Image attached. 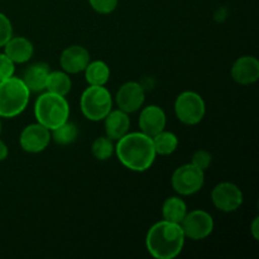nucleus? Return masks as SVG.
<instances>
[{
    "mask_svg": "<svg viewBox=\"0 0 259 259\" xmlns=\"http://www.w3.org/2000/svg\"><path fill=\"white\" fill-rule=\"evenodd\" d=\"M115 154L120 163L133 172L148 171L157 157L152 138L142 132H128L118 139Z\"/></svg>",
    "mask_w": 259,
    "mask_h": 259,
    "instance_id": "1",
    "label": "nucleus"
},
{
    "mask_svg": "<svg viewBox=\"0 0 259 259\" xmlns=\"http://www.w3.org/2000/svg\"><path fill=\"white\" fill-rule=\"evenodd\" d=\"M182 228L176 223L161 220L152 225L146 235V248L156 259H174L182 252L185 245Z\"/></svg>",
    "mask_w": 259,
    "mask_h": 259,
    "instance_id": "2",
    "label": "nucleus"
},
{
    "mask_svg": "<svg viewBox=\"0 0 259 259\" xmlns=\"http://www.w3.org/2000/svg\"><path fill=\"white\" fill-rule=\"evenodd\" d=\"M34 116L38 123L52 131L68 120L70 104L66 96L45 91L35 100Z\"/></svg>",
    "mask_w": 259,
    "mask_h": 259,
    "instance_id": "3",
    "label": "nucleus"
},
{
    "mask_svg": "<svg viewBox=\"0 0 259 259\" xmlns=\"http://www.w3.org/2000/svg\"><path fill=\"white\" fill-rule=\"evenodd\" d=\"M29 89L20 77L0 81V118L12 119L27 109L30 99Z\"/></svg>",
    "mask_w": 259,
    "mask_h": 259,
    "instance_id": "4",
    "label": "nucleus"
},
{
    "mask_svg": "<svg viewBox=\"0 0 259 259\" xmlns=\"http://www.w3.org/2000/svg\"><path fill=\"white\" fill-rule=\"evenodd\" d=\"M80 109L89 120L101 121L113 109V96L105 86L89 85L81 94Z\"/></svg>",
    "mask_w": 259,
    "mask_h": 259,
    "instance_id": "5",
    "label": "nucleus"
},
{
    "mask_svg": "<svg viewBox=\"0 0 259 259\" xmlns=\"http://www.w3.org/2000/svg\"><path fill=\"white\" fill-rule=\"evenodd\" d=\"M176 118L185 125H196L201 123L206 113V105L200 94L195 91H184L175 100Z\"/></svg>",
    "mask_w": 259,
    "mask_h": 259,
    "instance_id": "6",
    "label": "nucleus"
},
{
    "mask_svg": "<svg viewBox=\"0 0 259 259\" xmlns=\"http://www.w3.org/2000/svg\"><path fill=\"white\" fill-rule=\"evenodd\" d=\"M205 184V171L192 163L180 166L171 176L172 189L180 196H191L199 192Z\"/></svg>",
    "mask_w": 259,
    "mask_h": 259,
    "instance_id": "7",
    "label": "nucleus"
},
{
    "mask_svg": "<svg viewBox=\"0 0 259 259\" xmlns=\"http://www.w3.org/2000/svg\"><path fill=\"white\" fill-rule=\"evenodd\" d=\"M180 225H181L185 237L194 242H199V240H204L211 235V233L214 232L215 223L209 212L201 209H196L192 211H187Z\"/></svg>",
    "mask_w": 259,
    "mask_h": 259,
    "instance_id": "8",
    "label": "nucleus"
},
{
    "mask_svg": "<svg viewBox=\"0 0 259 259\" xmlns=\"http://www.w3.org/2000/svg\"><path fill=\"white\" fill-rule=\"evenodd\" d=\"M211 201L219 211L234 212L244 201V196L238 185L233 182H220L212 189Z\"/></svg>",
    "mask_w": 259,
    "mask_h": 259,
    "instance_id": "9",
    "label": "nucleus"
},
{
    "mask_svg": "<svg viewBox=\"0 0 259 259\" xmlns=\"http://www.w3.org/2000/svg\"><path fill=\"white\" fill-rule=\"evenodd\" d=\"M51 143V131L45 125L37 123L25 126L19 136V144L27 153H40Z\"/></svg>",
    "mask_w": 259,
    "mask_h": 259,
    "instance_id": "10",
    "label": "nucleus"
},
{
    "mask_svg": "<svg viewBox=\"0 0 259 259\" xmlns=\"http://www.w3.org/2000/svg\"><path fill=\"white\" fill-rule=\"evenodd\" d=\"M146 101V93L141 83L136 81H128L123 83L116 91L115 103L118 109L126 114H133L143 108Z\"/></svg>",
    "mask_w": 259,
    "mask_h": 259,
    "instance_id": "11",
    "label": "nucleus"
},
{
    "mask_svg": "<svg viewBox=\"0 0 259 259\" xmlns=\"http://www.w3.org/2000/svg\"><path fill=\"white\" fill-rule=\"evenodd\" d=\"M139 128L142 133L148 137H154L159 132L164 131L167 125V116L163 109L158 105H147L141 109L138 118Z\"/></svg>",
    "mask_w": 259,
    "mask_h": 259,
    "instance_id": "12",
    "label": "nucleus"
},
{
    "mask_svg": "<svg viewBox=\"0 0 259 259\" xmlns=\"http://www.w3.org/2000/svg\"><path fill=\"white\" fill-rule=\"evenodd\" d=\"M89 62H90V52L85 47L78 45L65 48L60 56L61 68L68 75L83 72Z\"/></svg>",
    "mask_w": 259,
    "mask_h": 259,
    "instance_id": "13",
    "label": "nucleus"
},
{
    "mask_svg": "<svg viewBox=\"0 0 259 259\" xmlns=\"http://www.w3.org/2000/svg\"><path fill=\"white\" fill-rule=\"evenodd\" d=\"M233 80L243 86L253 85L259 80V61L254 56H242L232 66Z\"/></svg>",
    "mask_w": 259,
    "mask_h": 259,
    "instance_id": "14",
    "label": "nucleus"
},
{
    "mask_svg": "<svg viewBox=\"0 0 259 259\" xmlns=\"http://www.w3.org/2000/svg\"><path fill=\"white\" fill-rule=\"evenodd\" d=\"M4 53L15 63L22 65L28 62L34 55V46L28 38L13 35L4 46Z\"/></svg>",
    "mask_w": 259,
    "mask_h": 259,
    "instance_id": "15",
    "label": "nucleus"
},
{
    "mask_svg": "<svg viewBox=\"0 0 259 259\" xmlns=\"http://www.w3.org/2000/svg\"><path fill=\"white\" fill-rule=\"evenodd\" d=\"M104 126H105V134L113 141H118L121 137L125 136L131 129V118L125 111L116 109H111L110 113L104 118Z\"/></svg>",
    "mask_w": 259,
    "mask_h": 259,
    "instance_id": "16",
    "label": "nucleus"
},
{
    "mask_svg": "<svg viewBox=\"0 0 259 259\" xmlns=\"http://www.w3.org/2000/svg\"><path fill=\"white\" fill-rule=\"evenodd\" d=\"M50 66L47 63L37 62L28 66L20 78L25 83L30 93H43L46 91L47 77L50 75Z\"/></svg>",
    "mask_w": 259,
    "mask_h": 259,
    "instance_id": "17",
    "label": "nucleus"
},
{
    "mask_svg": "<svg viewBox=\"0 0 259 259\" xmlns=\"http://www.w3.org/2000/svg\"><path fill=\"white\" fill-rule=\"evenodd\" d=\"M189 209L184 199L180 196H171L164 200L162 205V217L167 222L181 224L182 219L187 214Z\"/></svg>",
    "mask_w": 259,
    "mask_h": 259,
    "instance_id": "18",
    "label": "nucleus"
},
{
    "mask_svg": "<svg viewBox=\"0 0 259 259\" xmlns=\"http://www.w3.org/2000/svg\"><path fill=\"white\" fill-rule=\"evenodd\" d=\"M83 72L89 85L105 86L110 78V68L104 61H90Z\"/></svg>",
    "mask_w": 259,
    "mask_h": 259,
    "instance_id": "19",
    "label": "nucleus"
},
{
    "mask_svg": "<svg viewBox=\"0 0 259 259\" xmlns=\"http://www.w3.org/2000/svg\"><path fill=\"white\" fill-rule=\"evenodd\" d=\"M72 89V81L70 75L65 71H50L46 83V91L57 94L61 96H67Z\"/></svg>",
    "mask_w": 259,
    "mask_h": 259,
    "instance_id": "20",
    "label": "nucleus"
},
{
    "mask_svg": "<svg viewBox=\"0 0 259 259\" xmlns=\"http://www.w3.org/2000/svg\"><path fill=\"white\" fill-rule=\"evenodd\" d=\"M152 142L157 156H169L175 153L179 147V138L176 134L166 129L152 137Z\"/></svg>",
    "mask_w": 259,
    "mask_h": 259,
    "instance_id": "21",
    "label": "nucleus"
},
{
    "mask_svg": "<svg viewBox=\"0 0 259 259\" xmlns=\"http://www.w3.org/2000/svg\"><path fill=\"white\" fill-rule=\"evenodd\" d=\"M77 134V126L67 120L51 131V141L55 142L56 144H60V146H68L76 141Z\"/></svg>",
    "mask_w": 259,
    "mask_h": 259,
    "instance_id": "22",
    "label": "nucleus"
},
{
    "mask_svg": "<svg viewBox=\"0 0 259 259\" xmlns=\"http://www.w3.org/2000/svg\"><path fill=\"white\" fill-rule=\"evenodd\" d=\"M91 153L98 161H108L115 153L114 141L109 137H99L91 144Z\"/></svg>",
    "mask_w": 259,
    "mask_h": 259,
    "instance_id": "23",
    "label": "nucleus"
},
{
    "mask_svg": "<svg viewBox=\"0 0 259 259\" xmlns=\"http://www.w3.org/2000/svg\"><path fill=\"white\" fill-rule=\"evenodd\" d=\"M119 0H89L90 7L99 14H111L118 8Z\"/></svg>",
    "mask_w": 259,
    "mask_h": 259,
    "instance_id": "24",
    "label": "nucleus"
},
{
    "mask_svg": "<svg viewBox=\"0 0 259 259\" xmlns=\"http://www.w3.org/2000/svg\"><path fill=\"white\" fill-rule=\"evenodd\" d=\"M212 162V156L210 152L205 151V149H199V151L195 152L192 154L191 163L194 166H196L197 168L202 169V171H206L210 166H211Z\"/></svg>",
    "mask_w": 259,
    "mask_h": 259,
    "instance_id": "25",
    "label": "nucleus"
},
{
    "mask_svg": "<svg viewBox=\"0 0 259 259\" xmlns=\"http://www.w3.org/2000/svg\"><path fill=\"white\" fill-rule=\"evenodd\" d=\"M13 37V25L9 18L0 12V48Z\"/></svg>",
    "mask_w": 259,
    "mask_h": 259,
    "instance_id": "26",
    "label": "nucleus"
},
{
    "mask_svg": "<svg viewBox=\"0 0 259 259\" xmlns=\"http://www.w3.org/2000/svg\"><path fill=\"white\" fill-rule=\"evenodd\" d=\"M15 63L5 53H0V81L14 76Z\"/></svg>",
    "mask_w": 259,
    "mask_h": 259,
    "instance_id": "27",
    "label": "nucleus"
},
{
    "mask_svg": "<svg viewBox=\"0 0 259 259\" xmlns=\"http://www.w3.org/2000/svg\"><path fill=\"white\" fill-rule=\"evenodd\" d=\"M250 233H252L253 238H254L255 240L259 239V218L255 217L254 220L252 222V224H250Z\"/></svg>",
    "mask_w": 259,
    "mask_h": 259,
    "instance_id": "28",
    "label": "nucleus"
},
{
    "mask_svg": "<svg viewBox=\"0 0 259 259\" xmlns=\"http://www.w3.org/2000/svg\"><path fill=\"white\" fill-rule=\"evenodd\" d=\"M8 156H9V148H8L7 143L0 139V162L5 161L8 158Z\"/></svg>",
    "mask_w": 259,
    "mask_h": 259,
    "instance_id": "29",
    "label": "nucleus"
},
{
    "mask_svg": "<svg viewBox=\"0 0 259 259\" xmlns=\"http://www.w3.org/2000/svg\"><path fill=\"white\" fill-rule=\"evenodd\" d=\"M0 134H2V120H0Z\"/></svg>",
    "mask_w": 259,
    "mask_h": 259,
    "instance_id": "30",
    "label": "nucleus"
}]
</instances>
